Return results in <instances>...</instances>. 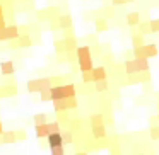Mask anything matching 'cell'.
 <instances>
[{
    "instance_id": "obj_30",
    "label": "cell",
    "mask_w": 159,
    "mask_h": 155,
    "mask_svg": "<svg viewBox=\"0 0 159 155\" xmlns=\"http://www.w3.org/2000/svg\"><path fill=\"white\" fill-rule=\"evenodd\" d=\"M50 150H52V155H63V153H65L63 145H60V147H52Z\"/></svg>"
},
{
    "instance_id": "obj_3",
    "label": "cell",
    "mask_w": 159,
    "mask_h": 155,
    "mask_svg": "<svg viewBox=\"0 0 159 155\" xmlns=\"http://www.w3.org/2000/svg\"><path fill=\"white\" fill-rule=\"evenodd\" d=\"M53 85V79L50 77H43V79H33L28 82V92L29 94H34L39 92V90L46 89V87H52Z\"/></svg>"
},
{
    "instance_id": "obj_31",
    "label": "cell",
    "mask_w": 159,
    "mask_h": 155,
    "mask_svg": "<svg viewBox=\"0 0 159 155\" xmlns=\"http://www.w3.org/2000/svg\"><path fill=\"white\" fill-rule=\"evenodd\" d=\"M82 82L84 84H91V82H93V73H91V72H82Z\"/></svg>"
},
{
    "instance_id": "obj_34",
    "label": "cell",
    "mask_w": 159,
    "mask_h": 155,
    "mask_svg": "<svg viewBox=\"0 0 159 155\" xmlns=\"http://www.w3.org/2000/svg\"><path fill=\"white\" fill-rule=\"evenodd\" d=\"M5 26H7V24H5V17H0V31H2Z\"/></svg>"
},
{
    "instance_id": "obj_17",
    "label": "cell",
    "mask_w": 159,
    "mask_h": 155,
    "mask_svg": "<svg viewBox=\"0 0 159 155\" xmlns=\"http://www.w3.org/2000/svg\"><path fill=\"white\" fill-rule=\"evenodd\" d=\"M2 141L4 143H14V141H17V133L16 131H4L2 133Z\"/></svg>"
},
{
    "instance_id": "obj_13",
    "label": "cell",
    "mask_w": 159,
    "mask_h": 155,
    "mask_svg": "<svg viewBox=\"0 0 159 155\" xmlns=\"http://www.w3.org/2000/svg\"><path fill=\"white\" fill-rule=\"evenodd\" d=\"M79 62V70L80 72H91L94 68L93 58H84V60H77Z\"/></svg>"
},
{
    "instance_id": "obj_9",
    "label": "cell",
    "mask_w": 159,
    "mask_h": 155,
    "mask_svg": "<svg viewBox=\"0 0 159 155\" xmlns=\"http://www.w3.org/2000/svg\"><path fill=\"white\" fill-rule=\"evenodd\" d=\"M91 73H93V82L101 80V79H108V70L104 67H94L91 70Z\"/></svg>"
},
{
    "instance_id": "obj_23",
    "label": "cell",
    "mask_w": 159,
    "mask_h": 155,
    "mask_svg": "<svg viewBox=\"0 0 159 155\" xmlns=\"http://www.w3.org/2000/svg\"><path fill=\"white\" fill-rule=\"evenodd\" d=\"M139 32L140 34H151V28H149V22H139Z\"/></svg>"
},
{
    "instance_id": "obj_21",
    "label": "cell",
    "mask_w": 159,
    "mask_h": 155,
    "mask_svg": "<svg viewBox=\"0 0 159 155\" xmlns=\"http://www.w3.org/2000/svg\"><path fill=\"white\" fill-rule=\"evenodd\" d=\"M89 121H91V126H94V124H104V118H103V114H93Z\"/></svg>"
},
{
    "instance_id": "obj_20",
    "label": "cell",
    "mask_w": 159,
    "mask_h": 155,
    "mask_svg": "<svg viewBox=\"0 0 159 155\" xmlns=\"http://www.w3.org/2000/svg\"><path fill=\"white\" fill-rule=\"evenodd\" d=\"M63 43H65V51H72V50L77 48L75 38H65V39H63Z\"/></svg>"
},
{
    "instance_id": "obj_16",
    "label": "cell",
    "mask_w": 159,
    "mask_h": 155,
    "mask_svg": "<svg viewBox=\"0 0 159 155\" xmlns=\"http://www.w3.org/2000/svg\"><path fill=\"white\" fill-rule=\"evenodd\" d=\"M58 28L60 29H70L72 28V17H70V15H62V17H58Z\"/></svg>"
},
{
    "instance_id": "obj_1",
    "label": "cell",
    "mask_w": 159,
    "mask_h": 155,
    "mask_svg": "<svg viewBox=\"0 0 159 155\" xmlns=\"http://www.w3.org/2000/svg\"><path fill=\"white\" fill-rule=\"evenodd\" d=\"M123 67H125V73H127L128 77L135 75V73L149 72V68H151V65H149V58H130V60H125Z\"/></svg>"
},
{
    "instance_id": "obj_25",
    "label": "cell",
    "mask_w": 159,
    "mask_h": 155,
    "mask_svg": "<svg viewBox=\"0 0 159 155\" xmlns=\"http://www.w3.org/2000/svg\"><path fill=\"white\" fill-rule=\"evenodd\" d=\"M149 28H151V34L152 32H159V19H151L149 21Z\"/></svg>"
},
{
    "instance_id": "obj_28",
    "label": "cell",
    "mask_w": 159,
    "mask_h": 155,
    "mask_svg": "<svg viewBox=\"0 0 159 155\" xmlns=\"http://www.w3.org/2000/svg\"><path fill=\"white\" fill-rule=\"evenodd\" d=\"M50 133H55V131H60V123L58 121H53V123H46Z\"/></svg>"
},
{
    "instance_id": "obj_26",
    "label": "cell",
    "mask_w": 159,
    "mask_h": 155,
    "mask_svg": "<svg viewBox=\"0 0 159 155\" xmlns=\"http://www.w3.org/2000/svg\"><path fill=\"white\" fill-rule=\"evenodd\" d=\"M142 36H144V34H140V32H139L137 36H134V38H132V45H134V46H142V45H145Z\"/></svg>"
},
{
    "instance_id": "obj_11",
    "label": "cell",
    "mask_w": 159,
    "mask_h": 155,
    "mask_svg": "<svg viewBox=\"0 0 159 155\" xmlns=\"http://www.w3.org/2000/svg\"><path fill=\"white\" fill-rule=\"evenodd\" d=\"M75 55H77V60L93 58V56H91V48H89V46H77V48H75Z\"/></svg>"
},
{
    "instance_id": "obj_14",
    "label": "cell",
    "mask_w": 159,
    "mask_h": 155,
    "mask_svg": "<svg viewBox=\"0 0 159 155\" xmlns=\"http://www.w3.org/2000/svg\"><path fill=\"white\" fill-rule=\"evenodd\" d=\"M34 133H36V136H38V138H46V136H48L50 131H48L46 123L45 124H34Z\"/></svg>"
},
{
    "instance_id": "obj_32",
    "label": "cell",
    "mask_w": 159,
    "mask_h": 155,
    "mask_svg": "<svg viewBox=\"0 0 159 155\" xmlns=\"http://www.w3.org/2000/svg\"><path fill=\"white\" fill-rule=\"evenodd\" d=\"M55 50L58 53H63V51H65V43H63V41H57L55 43Z\"/></svg>"
},
{
    "instance_id": "obj_33",
    "label": "cell",
    "mask_w": 159,
    "mask_h": 155,
    "mask_svg": "<svg viewBox=\"0 0 159 155\" xmlns=\"http://www.w3.org/2000/svg\"><path fill=\"white\" fill-rule=\"evenodd\" d=\"M128 2H134V0H111V4L113 5H125V4H128Z\"/></svg>"
},
{
    "instance_id": "obj_22",
    "label": "cell",
    "mask_w": 159,
    "mask_h": 155,
    "mask_svg": "<svg viewBox=\"0 0 159 155\" xmlns=\"http://www.w3.org/2000/svg\"><path fill=\"white\" fill-rule=\"evenodd\" d=\"M62 140H63V145H70L74 141V135L72 131H63L62 133Z\"/></svg>"
},
{
    "instance_id": "obj_10",
    "label": "cell",
    "mask_w": 159,
    "mask_h": 155,
    "mask_svg": "<svg viewBox=\"0 0 159 155\" xmlns=\"http://www.w3.org/2000/svg\"><path fill=\"white\" fill-rule=\"evenodd\" d=\"M91 131H93V136L96 140L106 138V128H104V124H94V126H91Z\"/></svg>"
},
{
    "instance_id": "obj_35",
    "label": "cell",
    "mask_w": 159,
    "mask_h": 155,
    "mask_svg": "<svg viewBox=\"0 0 159 155\" xmlns=\"http://www.w3.org/2000/svg\"><path fill=\"white\" fill-rule=\"evenodd\" d=\"M4 131H5V130H4V124L0 123V136H2V133H4Z\"/></svg>"
},
{
    "instance_id": "obj_36",
    "label": "cell",
    "mask_w": 159,
    "mask_h": 155,
    "mask_svg": "<svg viewBox=\"0 0 159 155\" xmlns=\"http://www.w3.org/2000/svg\"><path fill=\"white\" fill-rule=\"evenodd\" d=\"M0 17H5V15H4V9H2V5H0Z\"/></svg>"
},
{
    "instance_id": "obj_4",
    "label": "cell",
    "mask_w": 159,
    "mask_h": 155,
    "mask_svg": "<svg viewBox=\"0 0 159 155\" xmlns=\"http://www.w3.org/2000/svg\"><path fill=\"white\" fill-rule=\"evenodd\" d=\"M53 102V109L57 113H63V111H69V109H74L77 107V101L75 97H67V99H57V101H52Z\"/></svg>"
},
{
    "instance_id": "obj_6",
    "label": "cell",
    "mask_w": 159,
    "mask_h": 155,
    "mask_svg": "<svg viewBox=\"0 0 159 155\" xmlns=\"http://www.w3.org/2000/svg\"><path fill=\"white\" fill-rule=\"evenodd\" d=\"M0 72H2V75H5V77L14 75L16 67H14V63H12V60H4V62H0Z\"/></svg>"
},
{
    "instance_id": "obj_29",
    "label": "cell",
    "mask_w": 159,
    "mask_h": 155,
    "mask_svg": "<svg viewBox=\"0 0 159 155\" xmlns=\"http://www.w3.org/2000/svg\"><path fill=\"white\" fill-rule=\"evenodd\" d=\"M149 133H151L152 140H159V124L157 126H151V131H149Z\"/></svg>"
},
{
    "instance_id": "obj_8",
    "label": "cell",
    "mask_w": 159,
    "mask_h": 155,
    "mask_svg": "<svg viewBox=\"0 0 159 155\" xmlns=\"http://www.w3.org/2000/svg\"><path fill=\"white\" fill-rule=\"evenodd\" d=\"M142 48V53H144V56L145 58H156V56L159 55V50H157V46L156 45H142L140 46Z\"/></svg>"
},
{
    "instance_id": "obj_27",
    "label": "cell",
    "mask_w": 159,
    "mask_h": 155,
    "mask_svg": "<svg viewBox=\"0 0 159 155\" xmlns=\"http://www.w3.org/2000/svg\"><path fill=\"white\" fill-rule=\"evenodd\" d=\"M33 121H34V124H45V123H48V121H46V114H36V116L33 118Z\"/></svg>"
},
{
    "instance_id": "obj_7",
    "label": "cell",
    "mask_w": 159,
    "mask_h": 155,
    "mask_svg": "<svg viewBox=\"0 0 159 155\" xmlns=\"http://www.w3.org/2000/svg\"><path fill=\"white\" fill-rule=\"evenodd\" d=\"M46 140H48L50 148H52V147H60V145H63L62 131H55V133H50L48 136H46Z\"/></svg>"
},
{
    "instance_id": "obj_19",
    "label": "cell",
    "mask_w": 159,
    "mask_h": 155,
    "mask_svg": "<svg viewBox=\"0 0 159 155\" xmlns=\"http://www.w3.org/2000/svg\"><path fill=\"white\" fill-rule=\"evenodd\" d=\"M38 94H39V99H41L43 102H52V92H50V87L39 90Z\"/></svg>"
},
{
    "instance_id": "obj_2",
    "label": "cell",
    "mask_w": 159,
    "mask_h": 155,
    "mask_svg": "<svg viewBox=\"0 0 159 155\" xmlns=\"http://www.w3.org/2000/svg\"><path fill=\"white\" fill-rule=\"evenodd\" d=\"M52 92V101L57 99H67V97H75L77 90L74 84H62V85H52L50 87Z\"/></svg>"
},
{
    "instance_id": "obj_37",
    "label": "cell",
    "mask_w": 159,
    "mask_h": 155,
    "mask_svg": "<svg viewBox=\"0 0 159 155\" xmlns=\"http://www.w3.org/2000/svg\"><path fill=\"white\" fill-rule=\"evenodd\" d=\"M0 41H2V36H0Z\"/></svg>"
},
{
    "instance_id": "obj_12",
    "label": "cell",
    "mask_w": 159,
    "mask_h": 155,
    "mask_svg": "<svg viewBox=\"0 0 159 155\" xmlns=\"http://www.w3.org/2000/svg\"><path fill=\"white\" fill-rule=\"evenodd\" d=\"M125 19H127V24L130 26V28H137L139 22H140V14H139V12H128Z\"/></svg>"
},
{
    "instance_id": "obj_18",
    "label": "cell",
    "mask_w": 159,
    "mask_h": 155,
    "mask_svg": "<svg viewBox=\"0 0 159 155\" xmlns=\"http://www.w3.org/2000/svg\"><path fill=\"white\" fill-rule=\"evenodd\" d=\"M16 41H17V48H28V46H31V43H33L31 38H29V36H26V34L24 36L21 34L17 39H16Z\"/></svg>"
},
{
    "instance_id": "obj_5",
    "label": "cell",
    "mask_w": 159,
    "mask_h": 155,
    "mask_svg": "<svg viewBox=\"0 0 159 155\" xmlns=\"http://www.w3.org/2000/svg\"><path fill=\"white\" fill-rule=\"evenodd\" d=\"M0 36H2V41H16L21 36V32H19L17 26H5L0 31Z\"/></svg>"
},
{
    "instance_id": "obj_15",
    "label": "cell",
    "mask_w": 159,
    "mask_h": 155,
    "mask_svg": "<svg viewBox=\"0 0 159 155\" xmlns=\"http://www.w3.org/2000/svg\"><path fill=\"white\" fill-rule=\"evenodd\" d=\"M94 84V89H96V92H106L108 89H110V84H108V79H101V80H96Z\"/></svg>"
},
{
    "instance_id": "obj_24",
    "label": "cell",
    "mask_w": 159,
    "mask_h": 155,
    "mask_svg": "<svg viewBox=\"0 0 159 155\" xmlns=\"http://www.w3.org/2000/svg\"><path fill=\"white\" fill-rule=\"evenodd\" d=\"M96 29H98V32L106 31V29H108V22H106V19H98V21H96Z\"/></svg>"
}]
</instances>
